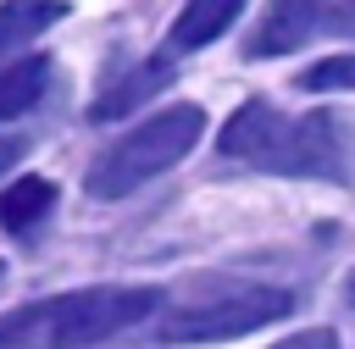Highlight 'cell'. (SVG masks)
<instances>
[{
	"label": "cell",
	"mask_w": 355,
	"mask_h": 349,
	"mask_svg": "<svg viewBox=\"0 0 355 349\" xmlns=\"http://www.w3.org/2000/svg\"><path fill=\"white\" fill-rule=\"evenodd\" d=\"M344 299H349V305H355V271H349V283H344Z\"/></svg>",
	"instance_id": "cell-15"
},
{
	"label": "cell",
	"mask_w": 355,
	"mask_h": 349,
	"mask_svg": "<svg viewBox=\"0 0 355 349\" xmlns=\"http://www.w3.org/2000/svg\"><path fill=\"white\" fill-rule=\"evenodd\" d=\"M200 133H205V111L200 105H166V111H155L150 122H139L133 133H122L116 144H105L94 155V166L83 177L89 199H122V194H133L155 172L178 166L200 144Z\"/></svg>",
	"instance_id": "cell-2"
},
{
	"label": "cell",
	"mask_w": 355,
	"mask_h": 349,
	"mask_svg": "<svg viewBox=\"0 0 355 349\" xmlns=\"http://www.w3.org/2000/svg\"><path fill=\"white\" fill-rule=\"evenodd\" d=\"M333 6H338V0H272L244 50H250V55H288V50H300V44L333 17Z\"/></svg>",
	"instance_id": "cell-5"
},
{
	"label": "cell",
	"mask_w": 355,
	"mask_h": 349,
	"mask_svg": "<svg viewBox=\"0 0 355 349\" xmlns=\"http://www.w3.org/2000/svg\"><path fill=\"white\" fill-rule=\"evenodd\" d=\"M44 83H50V61H44V55H17V61H6V66H0V122L17 116V111H28V105L44 94Z\"/></svg>",
	"instance_id": "cell-11"
},
{
	"label": "cell",
	"mask_w": 355,
	"mask_h": 349,
	"mask_svg": "<svg viewBox=\"0 0 355 349\" xmlns=\"http://www.w3.org/2000/svg\"><path fill=\"white\" fill-rule=\"evenodd\" d=\"M239 11H244V0H189L172 22V33H166V50L183 55V50H200V44L222 39L239 22Z\"/></svg>",
	"instance_id": "cell-6"
},
{
	"label": "cell",
	"mask_w": 355,
	"mask_h": 349,
	"mask_svg": "<svg viewBox=\"0 0 355 349\" xmlns=\"http://www.w3.org/2000/svg\"><path fill=\"white\" fill-rule=\"evenodd\" d=\"M255 166L288 172V177L349 183V177H355V122L338 116V111H311V116H300V122L283 116Z\"/></svg>",
	"instance_id": "cell-4"
},
{
	"label": "cell",
	"mask_w": 355,
	"mask_h": 349,
	"mask_svg": "<svg viewBox=\"0 0 355 349\" xmlns=\"http://www.w3.org/2000/svg\"><path fill=\"white\" fill-rule=\"evenodd\" d=\"M172 83V66L166 61H144L133 78H122L116 89H105L100 100H94V111H89V122H111V116H122V111H133V105H144L155 89H166Z\"/></svg>",
	"instance_id": "cell-10"
},
{
	"label": "cell",
	"mask_w": 355,
	"mask_h": 349,
	"mask_svg": "<svg viewBox=\"0 0 355 349\" xmlns=\"http://www.w3.org/2000/svg\"><path fill=\"white\" fill-rule=\"evenodd\" d=\"M22 155H28V138H0V172H6V166H17Z\"/></svg>",
	"instance_id": "cell-14"
},
{
	"label": "cell",
	"mask_w": 355,
	"mask_h": 349,
	"mask_svg": "<svg viewBox=\"0 0 355 349\" xmlns=\"http://www.w3.org/2000/svg\"><path fill=\"white\" fill-rule=\"evenodd\" d=\"M50 211H55V183L50 177H17L0 194V227L6 233H33Z\"/></svg>",
	"instance_id": "cell-9"
},
{
	"label": "cell",
	"mask_w": 355,
	"mask_h": 349,
	"mask_svg": "<svg viewBox=\"0 0 355 349\" xmlns=\"http://www.w3.org/2000/svg\"><path fill=\"white\" fill-rule=\"evenodd\" d=\"M272 349H338V338H333L327 327H311V332H294V338H283V343H272Z\"/></svg>",
	"instance_id": "cell-13"
},
{
	"label": "cell",
	"mask_w": 355,
	"mask_h": 349,
	"mask_svg": "<svg viewBox=\"0 0 355 349\" xmlns=\"http://www.w3.org/2000/svg\"><path fill=\"white\" fill-rule=\"evenodd\" d=\"M61 17H67L61 0H6V6H0V66L17 61L22 44L39 39V33H44L50 22H61Z\"/></svg>",
	"instance_id": "cell-8"
},
{
	"label": "cell",
	"mask_w": 355,
	"mask_h": 349,
	"mask_svg": "<svg viewBox=\"0 0 355 349\" xmlns=\"http://www.w3.org/2000/svg\"><path fill=\"white\" fill-rule=\"evenodd\" d=\"M294 299L288 288H266V283H189L183 305H172L161 316V338L166 343H222L239 332H255L277 316H288Z\"/></svg>",
	"instance_id": "cell-3"
},
{
	"label": "cell",
	"mask_w": 355,
	"mask_h": 349,
	"mask_svg": "<svg viewBox=\"0 0 355 349\" xmlns=\"http://www.w3.org/2000/svg\"><path fill=\"white\" fill-rule=\"evenodd\" d=\"M155 288H78L0 316V349H83L155 316Z\"/></svg>",
	"instance_id": "cell-1"
},
{
	"label": "cell",
	"mask_w": 355,
	"mask_h": 349,
	"mask_svg": "<svg viewBox=\"0 0 355 349\" xmlns=\"http://www.w3.org/2000/svg\"><path fill=\"white\" fill-rule=\"evenodd\" d=\"M300 89L305 94H327V89H355V55H327L316 66L300 72Z\"/></svg>",
	"instance_id": "cell-12"
},
{
	"label": "cell",
	"mask_w": 355,
	"mask_h": 349,
	"mask_svg": "<svg viewBox=\"0 0 355 349\" xmlns=\"http://www.w3.org/2000/svg\"><path fill=\"white\" fill-rule=\"evenodd\" d=\"M277 122H283V111H272V100H244L233 116H227V127H222V155H233V161H261V150L272 144V133H277Z\"/></svg>",
	"instance_id": "cell-7"
}]
</instances>
